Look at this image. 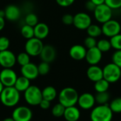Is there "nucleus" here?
<instances>
[{
  "label": "nucleus",
  "mask_w": 121,
  "mask_h": 121,
  "mask_svg": "<svg viewBox=\"0 0 121 121\" xmlns=\"http://www.w3.org/2000/svg\"><path fill=\"white\" fill-rule=\"evenodd\" d=\"M40 107L42 108V109H44V110H46V109H48L50 107V101H48V100H45V99H42V101H40V104H39Z\"/></svg>",
  "instance_id": "obj_42"
},
{
  "label": "nucleus",
  "mask_w": 121,
  "mask_h": 121,
  "mask_svg": "<svg viewBox=\"0 0 121 121\" xmlns=\"http://www.w3.org/2000/svg\"><path fill=\"white\" fill-rule=\"evenodd\" d=\"M110 43L111 45V48H113L116 50H121V33L111 38Z\"/></svg>",
  "instance_id": "obj_33"
},
{
  "label": "nucleus",
  "mask_w": 121,
  "mask_h": 121,
  "mask_svg": "<svg viewBox=\"0 0 121 121\" xmlns=\"http://www.w3.org/2000/svg\"><path fill=\"white\" fill-rule=\"evenodd\" d=\"M86 48L82 45H74L69 49V56L74 60H82L85 59Z\"/></svg>",
  "instance_id": "obj_17"
},
{
  "label": "nucleus",
  "mask_w": 121,
  "mask_h": 121,
  "mask_svg": "<svg viewBox=\"0 0 121 121\" xmlns=\"http://www.w3.org/2000/svg\"><path fill=\"white\" fill-rule=\"evenodd\" d=\"M57 4L62 7H68L73 4L75 0H55Z\"/></svg>",
  "instance_id": "obj_40"
},
{
  "label": "nucleus",
  "mask_w": 121,
  "mask_h": 121,
  "mask_svg": "<svg viewBox=\"0 0 121 121\" xmlns=\"http://www.w3.org/2000/svg\"><path fill=\"white\" fill-rule=\"evenodd\" d=\"M108 105L113 113H121V97L114 99Z\"/></svg>",
  "instance_id": "obj_30"
},
{
  "label": "nucleus",
  "mask_w": 121,
  "mask_h": 121,
  "mask_svg": "<svg viewBox=\"0 0 121 121\" xmlns=\"http://www.w3.org/2000/svg\"><path fill=\"white\" fill-rule=\"evenodd\" d=\"M120 9V12H121V6L120 7V9Z\"/></svg>",
  "instance_id": "obj_48"
},
{
  "label": "nucleus",
  "mask_w": 121,
  "mask_h": 121,
  "mask_svg": "<svg viewBox=\"0 0 121 121\" xmlns=\"http://www.w3.org/2000/svg\"><path fill=\"white\" fill-rule=\"evenodd\" d=\"M0 101L6 107H13L20 101V92L14 86L4 87L0 94Z\"/></svg>",
  "instance_id": "obj_1"
},
{
  "label": "nucleus",
  "mask_w": 121,
  "mask_h": 121,
  "mask_svg": "<svg viewBox=\"0 0 121 121\" xmlns=\"http://www.w3.org/2000/svg\"><path fill=\"white\" fill-rule=\"evenodd\" d=\"M16 79L17 75L11 68H4L0 72V81L4 87L13 86Z\"/></svg>",
  "instance_id": "obj_10"
},
{
  "label": "nucleus",
  "mask_w": 121,
  "mask_h": 121,
  "mask_svg": "<svg viewBox=\"0 0 121 121\" xmlns=\"http://www.w3.org/2000/svg\"><path fill=\"white\" fill-rule=\"evenodd\" d=\"M57 55L55 48L51 45H44L43 50L40 54V57L43 62H45L48 63L52 62L54 61Z\"/></svg>",
  "instance_id": "obj_16"
},
{
  "label": "nucleus",
  "mask_w": 121,
  "mask_h": 121,
  "mask_svg": "<svg viewBox=\"0 0 121 121\" xmlns=\"http://www.w3.org/2000/svg\"><path fill=\"white\" fill-rule=\"evenodd\" d=\"M34 37L43 40L47 38L49 34V27L45 23H38L34 27Z\"/></svg>",
  "instance_id": "obj_20"
},
{
  "label": "nucleus",
  "mask_w": 121,
  "mask_h": 121,
  "mask_svg": "<svg viewBox=\"0 0 121 121\" xmlns=\"http://www.w3.org/2000/svg\"><path fill=\"white\" fill-rule=\"evenodd\" d=\"M21 73L22 76L25 77L29 80L35 79L39 75L38 66L32 62H29L28 64L22 66L21 69Z\"/></svg>",
  "instance_id": "obj_14"
},
{
  "label": "nucleus",
  "mask_w": 121,
  "mask_h": 121,
  "mask_svg": "<svg viewBox=\"0 0 121 121\" xmlns=\"http://www.w3.org/2000/svg\"><path fill=\"white\" fill-rule=\"evenodd\" d=\"M4 26H5V19L4 16H0V31L4 29Z\"/></svg>",
  "instance_id": "obj_43"
},
{
  "label": "nucleus",
  "mask_w": 121,
  "mask_h": 121,
  "mask_svg": "<svg viewBox=\"0 0 121 121\" xmlns=\"http://www.w3.org/2000/svg\"><path fill=\"white\" fill-rule=\"evenodd\" d=\"M95 97V101L99 105L108 104L110 99V94L108 91L104 92H97Z\"/></svg>",
  "instance_id": "obj_25"
},
{
  "label": "nucleus",
  "mask_w": 121,
  "mask_h": 121,
  "mask_svg": "<svg viewBox=\"0 0 121 121\" xmlns=\"http://www.w3.org/2000/svg\"><path fill=\"white\" fill-rule=\"evenodd\" d=\"M0 16H4V12L3 11H1V10H0Z\"/></svg>",
  "instance_id": "obj_47"
},
{
  "label": "nucleus",
  "mask_w": 121,
  "mask_h": 121,
  "mask_svg": "<svg viewBox=\"0 0 121 121\" xmlns=\"http://www.w3.org/2000/svg\"><path fill=\"white\" fill-rule=\"evenodd\" d=\"M24 99L30 106H39L43 99L42 91L37 86L30 85L24 91Z\"/></svg>",
  "instance_id": "obj_4"
},
{
  "label": "nucleus",
  "mask_w": 121,
  "mask_h": 121,
  "mask_svg": "<svg viewBox=\"0 0 121 121\" xmlns=\"http://www.w3.org/2000/svg\"><path fill=\"white\" fill-rule=\"evenodd\" d=\"M94 89L96 90V92H104V91H107L108 88H109V85L110 83L108 82H107L106 79H104V78L94 82Z\"/></svg>",
  "instance_id": "obj_26"
},
{
  "label": "nucleus",
  "mask_w": 121,
  "mask_h": 121,
  "mask_svg": "<svg viewBox=\"0 0 121 121\" xmlns=\"http://www.w3.org/2000/svg\"><path fill=\"white\" fill-rule=\"evenodd\" d=\"M4 12V16L6 18V19L11 21H15L18 20L21 16V11L19 8L14 4L8 5L6 7Z\"/></svg>",
  "instance_id": "obj_18"
},
{
  "label": "nucleus",
  "mask_w": 121,
  "mask_h": 121,
  "mask_svg": "<svg viewBox=\"0 0 121 121\" xmlns=\"http://www.w3.org/2000/svg\"><path fill=\"white\" fill-rule=\"evenodd\" d=\"M96 47L99 49L102 52H107L111 48V45L110 40L106 39H101L97 42Z\"/></svg>",
  "instance_id": "obj_28"
},
{
  "label": "nucleus",
  "mask_w": 121,
  "mask_h": 121,
  "mask_svg": "<svg viewBox=\"0 0 121 121\" xmlns=\"http://www.w3.org/2000/svg\"><path fill=\"white\" fill-rule=\"evenodd\" d=\"M91 24V16L85 12H79L74 16L73 25L79 30H86Z\"/></svg>",
  "instance_id": "obj_9"
},
{
  "label": "nucleus",
  "mask_w": 121,
  "mask_h": 121,
  "mask_svg": "<svg viewBox=\"0 0 121 121\" xmlns=\"http://www.w3.org/2000/svg\"><path fill=\"white\" fill-rule=\"evenodd\" d=\"M44 45L42 40H40L35 37L28 39L25 45V51L30 56L36 57L40 55Z\"/></svg>",
  "instance_id": "obj_6"
},
{
  "label": "nucleus",
  "mask_w": 121,
  "mask_h": 121,
  "mask_svg": "<svg viewBox=\"0 0 121 121\" xmlns=\"http://www.w3.org/2000/svg\"><path fill=\"white\" fill-rule=\"evenodd\" d=\"M57 90L52 86H48L45 87L42 90V96L43 99L52 101L57 97Z\"/></svg>",
  "instance_id": "obj_23"
},
{
  "label": "nucleus",
  "mask_w": 121,
  "mask_h": 121,
  "mask_svg": "<svg viewBox=\"0 0 121 121\" xmlns=\"http://www.w3.org/2000/svg\"><path fill=\"white\" fill-rule=\"evenodd\" d=\"M87 77L92 82H96L104 78L103 69L97 65H91L86 71Z\"/></svg>",
  "instance_id": "obj_19"
},
{
  "label": "nucleus",
  "mask_w": 121,
  "mask_h": 121,
  "mask_svg": "<svg viewBox=\"0 0 121 121\" xmlns=\"http://www.w3.org/2000/svg\"></svg>",
  "instance_id": "obj_49"
},
{
  "label": "nucleus",
  "mask_w": 121,
  "mask_h": 121,
  "mask_svg": "<svg viewBox=\"0 0 121 121\" xmlns=\"http://www.w3.org/2000/svg\"><path fill=\"white\" fill-rule=\"evenodd\" d=\"M11 117L15 121H30L33 113L27 106H18L13 110Z\"/></svg>",
  "instance_id": "obj_11"
},
{
  "label": "nucleus",
  "mask_w": 121,
  "mask_h": 121,
  "mask_svg": "<svg viewBox=\"0 0 121 121\" xmlns=\"http://www.w3.org/2000/svg\"><path fill=\"white\" fill-rule=\"evenodd\" d=\"M112 62L121 69V50H116L112 55Z\"/></svg>",
  "instance_id": "obj_37"
},
{
  "label": "nucleus",
  "mask_w": 121,
  "mask_h": 121,
  "mask_svg": "<svg viewBox=\"0 0 121 121\" xmlns=\"http://www.w3.org/2000/svg\"><path fill=\"white\" fill-rule=\"evenodd\" d=\"M2 121H15L13 119V118H12V117H11V118H6L4 119Z\"/></svg>",
  "instance_id": "obj_45"
},
{
  "label": "nucleus",
  "mask_w": 121,
  "mask_h": 121,
  "mask_svg": "<svg viewBox=\"0 0 121 121\" xmlns=\"http://www.w3.org/2000/svg\"><path fill=\"white\" fill-rule=\"evenodd\" d=\"M101 29L102 34L106 37L112 38L114 35L121 33V26L118 21L111 18V20L103 23Z\"/></svg>",
  "instance_id": "obj_8"
},
{
  "label": "nucleus",
  "mask_w": 121,
  "mask_h": 121,
  "mask_svg": "<svg viewBox=\"0 0 121 121\" xmlns=\"http://www.w3.org/2000/svg\"><path fill=\"white\" fill-rule=\"evenodd\" d=\"M113 113L108 104L99 105L91 111L90 118L91 121H111Z\"/></svg>",
  "instance_id": "obj_3"
},
{
  "label": "nucleus",
  "mask_w": 121,
  "mask_h": 121,
  "mask_svg": "<svg viewBox=\"0 0 121 121\" xmlns=\"http://www.w3.org/2000/svg\"><path fill=\"white\" fill-rule=\"evenodd\" d=\"M96 6L91 1V0H89L87 1L86 3H85V8L87 11H89L91 12H94L95 9H96Z\"/></svg>",
  "instance_id": "obj_41"
},
{
  "label": "nucleus",
  "mask_w": 121,
  "mask_h": 121,
  "mask_svg": "<svg viewBox=\"0 0 121 121\" xmlns=\"http://www.w3.org/2000/svg\"><path fill=\"white\" fill-rule=\"evenodd\" d=\"M95 97L90 93H84L79 96L77 104L79 106L84 110L91 109L95 104Z\"/></svg>",
  "instance_id": "obj_15"
},
{
  "label": "nucleus",
  "mask_w": 121,
  "mask_h": 121,
  "mask_svg": "<svg viewBox=\"0 0 121 121\" xmlns=\"http://www.w3.org/2000/svg\"><path fill=\"white\" fill-rule=\"evenodd\" d=\"M59 103L65 108L75 106L77 104L79 94L77 90L72 87H66L61 90L58 96Z\"/></svg>",
  "instance_id": "obj_2"
},
{
  "label": "nucleus",
  "mask_w": 121,
  "mask_h": 121,
  "mask_svg": "<svg viewBox=\"0 0 121 121\" xmlns=\"http://www.w3.org/2000/svg\"><path fill=\"white\" fill-rule=\"evenodd\" d=\"M21 34L26 39H30L34 37V28L25 24L21 29Z\"/></svg>",
  "instance_id": "obj_27"
},
{
  "label": "nucleus",
  "mask_w": 121,
  "mask_h": 121,
  "mask_svg": "<svg viewBox=\"0 0 121 121\" xmlns=\"http://www.w3.org/2000/svg\"><path fill=\"white\" fill-rule=\"evenodd\" d=\"M4 88V85L2 84V83H1V81H0V94H1V93L2 92V91H3Z\"/></svg>",
  "instance_id": "obj_46"
},
{
  "label": "nucleus",
  "mask_w": 121,
  "mask_h": 121,
  "mask_svg": "<svg viewBox=\"0 0 121 121\" xmlns=\"http://www.w3.org/2000/svg\"><path fill=\"white\" fill-rule=\"evenodd\" d=\"M121 69L114 63L107 64L103 69L104 79L111 83H115L121 79Z\"/></svg>",
  "instance_id": "obj_5"
},
{
  "label": "nucleus",
  "mask_w": 121,
  "mask_h": 121,
  "mask_svg": "<svg viewBox=\"0 0 121 121\" xmlns=\"http://www.w3.org/2000/svg\"><path fill=\"white\" fill-rule=\"evenodd\" d=\"M84 47L86 49H90V48H94L96 46L97 41L95 38L88 36L84 39Z\"/></svg>",
  "instance_id": "obj_35"
},
{
  "label": "nucleus",
  "mask_w": 121,
  "mask_h": 121,
  "mask_svg": "<svg viewBox=\"0 0 121 121\" xmlns=\"http://www.w3.org/2000/svg\"><path fill=\"white\" fill-rule=\"evenodd\" d=\"M73 21H74V16L69 14V13L65 14L62 18V23L67 26H69V25L73 24Z\"/></svg>",
  "instance_id": "obj_39"
},
{
  "label": "nucleus",
  "mask_w": 121,
  "mask_h": 121,
  "mask_svg": "<svg viewBox=\"0 0 121 121\" xmlns=\"http://www.w3.org/2000/svg\"><path fill=\"white\" fill-rule=\"evenodd\" d=\"M102 53L96 46L87 49L85 60L90 65H97L102 59Z\"/></svg>",
  "instance_id": "obj_13"
},
{
  "label": "nucleus",
  "mask_w": 121,
  "mask_h": 121,
  "mask_svg": "<svg viewBox=\"0 0 121 121\" xmlns=\"http://www.w3.org/2000/svg\"><path fill=\"white\" fill-rule=\"evenodd\" d=\"M105 4L113 9H118L121 6V0H105Z\"/></svg>",
  "instance_id": "obj_36"
},
{
  "label": "nucleus",
  "mask_w": 121,
  "mask_h": 121,
  "mask_svg": "<svg viewBox=\"0 0 121 121\" xmlns=\"http://www.w3.org/2000/svg\"><path fill=\"white\" fill-rule=\"evenodd\" d=\"M65 111V107L62 105L60 103L55 104L52 108V114L53 116L56 118H60L64 116V113Z\"/></svg>",
  "instance_id": "obj_29"
},
{
  "label": "nucleus",
  "mask_w": 121,
  "mask_h": 121,
  "mask_svg": "<svg viewBox=\"0 0 121 121\" xmlns=\"http://www.w3.org/2000/svg\"><path fill=\"white\" fill-rule=\"evenodd\" d=\"M94 15L95 19L101 23H104L106 21L111 19L113 16L112 9L108 7L106 4H103L99 6H96L94 11Z\"/></svg>",
  "instance_id": "obj_7"
},
{
  "label": "nucleus",
  "mask_w": 121,
  "mask_h": 121,
  "mask_svg": "<svg viewBox=\"0 0 121 121\" xmlns=\"http://www.w3.org/2000/svg\"><path fill=\"white\" fill-rule=\"evenodd\" d=\"M25 23L26 25L34 27L38 23V18L35 13H30L26 15L25 18Z\"/></svg>",
  "instance_id": "obj_32"
},
{
  "label": "nucleus",
  "mask_w": 121,
  "mask_h": 121,
  "mask_svg": "<svg viewBox=\"0 0 121 121\" xmlns=\"http://www.w3.org/2000/svg\"><path fill=\"white\" fill-rule=\"evenodd\" d=\"M10 45V41L8 38L5 36L0 37V51H4L8 50Z\"/></svg>",
  "instance_id": "obj_38"
},
{
  "label": "nucleus",
  "mask_w": 121,
  "mask_h": 121,
  "mask_svg": "<svg viewBox=\"0 0 121 121\" xmlns=\"http://www.w3.org/2000/svg\"><path fill=\"white\" fill-rule=\"evenodd\" d=\"M96 6H99L105 3V0H91Z\"/></svg>",
  "instance_id": "obj_44"
},
{
  "label": "nucleus",
  "mask_w": 121,
  "mask_h": 121,
  "mask_svg": "<svg viewBox=\"0 0 121 121\" xmlns=\"http://www.w3.org/2000/svg\"><path fill=\"white\" fill-rule=\"evenodd\" d=\"M16 62L21 67L24 66L30 62V55L28 53H26V52H21L16 57Z\"/></svg>",
  "instance_id": "obj_31"
},
{
  "label": "nucleus",
  "mask_w": 121,
  "mask_h": 121,
  "mask_svg": "<svg viewBox=\"0 0 121 121\" xmlns=\"http://www.w3.org/2000/svg\"><path fill=\"white\" fill-rule=\"evenodd\" d=\"M50 67L49 63L45 62H42L38 65V70L40 75H46L50 72Z\"/></svg>",
  "instance_id": "obj_34"
},
{
  "label": "nucleus",
  "mask_w": 121,
  "mask_h": 121,
  "mask_svg": "<svg viewBox=\"0 0 121 121\" xmlns=\"http://www.w3.org/2000/svg\"><path fill=\"white\" fill-rule=\"evenodd\" d=\"M63 116L67 121H77L80 118V111L75 106L67 107Z\"/></svg>",
  "instance_id": "obj_21"
},
{
  "label": "nucleus",
  "mask_w": 121,
  "mask_h": 121,
  "mask_svg": "<svg viewBox=\"0 0 121 121\" xmlns=\"http://www.w3.org/2000/svg\"><path fill=\"white\" fill-rule=\"evenodd\" d=\"M86 32L89 36L96 38L97 37H99L102 34V29L101 27H100L99 26L91 23L86 29Z\"/></svg>",
  "instance_id": "obj_24"
},
{
  "label": "nucleus",
  "mask_w": 121,
  "mask_h": 121,
  "mask_svg": "<svg viewBox=\"0 0 121 121\" xmlns=\"http://www.w3.org/2000/svg\"><path fill=\"white\" fill-rule=\"evenodd\" d=\"M30 86V80L23 76H21V77H17V79H16L13 86L19 92H22V91L24 92Z\"/></svg>",
  "instance_id": "obj_22"
},
{
  "label": "nucleus",
  "mask_w": 121,
  "mask_h": 121,
  "mask_svg": "<svg viewBox=\"0 0 121 121\" xmlns=\"http://www.w3.org/2000/svg\"><path fill=\"white\" fill-rule=\"evenodd\" d=\"M16 62V57L10 50L0 51V65L4 68H11Z\"/></svg>",
  "instance_id": "obj_12"
}]
</instances>
